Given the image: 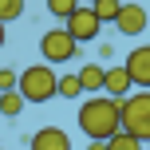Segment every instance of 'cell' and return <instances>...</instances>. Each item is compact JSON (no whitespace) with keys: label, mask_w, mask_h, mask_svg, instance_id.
Instances as JSON below:
<instances>
[{"label":"cell","mask_w":150,"mask_h":150,"mask_svg":"<svg viewBox=\"0 0 150 150\" xmlns=\"http://www.w3.org/2000/svg\"><path fill=\"white\" fill-rule=\"evenodd\" d=\"M111 55H115V47H111V44H107V40H103V44H99V59L107 63V59H111Z\"/></svg>","instance_id":"obj_18"},{"label":"cell","mask_w":150,"mask_h":150,"mask_svg":"<svg viewBox=\"0 0 150 150\" xmlns=\"http://www.w3.org/2000/svg\"><path fill=\"white\" fill-rule=\"evenodd\" d=\"M130 87H134V83H130V71L122 67V63H115V67H107L103 91H107L111 99H127V95H130Z\"/></svg>","instance_id":"obj_9"},{"label":"cell","mask_w":150,"mask_h":150,"mask_svg":"<svg viewBox=\"0 0 150 150\" xmlns=\"http://www.w3.org/2000/svg\"><path fill=\"white\" fill-rule=\"evenodd\" d=\"M24 16V0H0V24H12Z\"/></svg>","instance_id":"obj_15"},{"label":"cell","mask_w":150,"mask_h":150,"mask_svg":"<svg viewBox=\"0 0 150 150\" xmlns=\"http://www.w3.org/2000/svg\"><path fill=\"white\" fill-rule=\"evenodd\" d=\"M146 142H138L134 134H127V130H119L115 138H107V150H142Z\"/></svg>","instance_id":"obj_14"},{"label":"cell","mask_w":150,"mask_h":150,"mask_svg":"<svg viewBox=\"0 0 150 150\" xmlns=\"http://www.w3.org/2000/svg\"><path fill=\"white\" fill-rule=\"evenodd\" d=\"M79 130L87 134V142H107L122 130V111L119 99L111 95H91L87 103L79 107Z\"/></svg>","instance_id":"obj_1"},{"label":"cell","mask_w":150,"mask_h":150,"mask_svg":"<svg viewBox=\"0 0 150 150\" xmlns=\"http://www.w3.org/2000/svg\"><path fill=\"white\" fill-rule=\"evenodd\" d=\"M75 8H79V0H47V12H52L55 20H67Z\"/></svg>","instance_id":"obj_16"},{"label":"cell","mask_w":150,"mask_h":150,"mask_svg":"<svg viewBox=\"0 0 150 150\" xmlns=\"http://www.w3.org/2000/svg\"><path fill=\"white\" fill-rule=\"evenodd\" d=\"M87 150H107V142H87Z\"/></svg>","instance_id":"obj_19"},{"label":"cell","mask_w":150,"mask_h":150,"mask_svg":"<svg viewBox=\"0 0 150 150\" xmlns=\"http://www.w3.org/2000/svg\"><path fill=\"white\" fill-rule=\"evenodd\" d=\"M55 87H59V75L52 71V63H32V67H24L20 83H16V91H20L28 103H47V99H55Z\"/></svg>","instance_id":"obj_2"},{"label":"cell","mask_w":150,"mask_h":150,"mask_svg":"<svg viewBox=\"0 0 150 150\" xmlns=\"http://www.w3.org/2000/svg\"><path fill=\"white\" fill-rule=\"evenodd\" d=\"M122 67L130 71V83H134L138 91H150V44H138L134 52L127 55Z\"/></svg>","instance_id":"obj_7"},{"label":"cell","mask_w":150,"mask_h":150,"mask_svg":"<svg viewBox=\"0 0 150 150\" xmlns=\"http://www.w3.org/2000/svg\"><path fill=\"white\" fill-rule=\"evenodd\" d=\"M63 28H67L71 36L79 40V44H91V40H95L99 32H103V20H99V16L91 12V4H87V8L79 4V8H75V12L67 16V20H63Z\"/></svg>","instance_id":"obj_6"},{"label":"cell","mask_w":150,"mask_h":150,"mask_svg":"<svg viewBox=\"0 0 150 150\" xmlns=\"http://www.w3.org/2000/svg\"><path fill=\"white\" fill-rule=\"evenodd\" d=\"M28 107V99L20 91H0V115L4 119H20V111Z\"/></svg>","instance_id":"obj_11"},{"label":"cell","mask_w":150,"mask_h":150,"mask_svg":"<svg viewBox=\"0 0 150 150\" xmlns=\"http://www.w3.org/2000/svg\"><path fill=\"white\" fill-rule=\"evenodd\" d=\"M115 28L119 36H138V32L150 28V12L142 8V0H122L119 16H115Z\"/></svg>","instance_id":"obj_5"},{"label":"cell","mask_w":150,"mask_h":150,"mask_svg":"<svg viewBox=\"0 0 150 150\" xmlns=\"http://www.w3.org/2000/svg\"><path fill=\"white\" fill-rule=\"evenodd\" d=\"M40 55H44V63H71V59H79V40L63 24L59 28H47L40 36Z\"/></svg>","instance_id":"obj_4"},{"label":"cell","mask_w":150,"mask_h":150,"mask_svg":"<svg viewBox=\"0 0 150 150\" xmlns=\"http://www.w3.org/2000/svg\"><path fill=\"white\" fill-rule=\"evenodd\" d=\"M75 75H79V83H83V95H99V91H103V79H107V67L103 63H83Z\"/></svg>","instance_id":"obj_10"},{"label":"cell","mask_w":150,"mask_h":150,"mask_svg":"<svg viewBox=\"0 0 150 150\" xmlns=\"http://www.w3.org/2000/svg\"><path fill=\"white\" fill-rule=\"evenodd\" d=\"M119 8H122V0H91V12H95L103 24H115Z\"/></svg>","instance_id":"obj_12"},{"label":"cell","mask_w":150,"mask_h":150,"mask_svg":"<svg viewBox=\"0 0 150 150\" xmlns=\"http://www.w3.org/2000/svg\"><path fill=\"white\" fill-rule=\"evenodd\" d=\"M79 95H83V83H79V75H59L55 99H79Z\"/></svg>","instance_id":"obj_13"},{"label":"cell","mask_w":150,"mask_h":150,"mask_svg":"<svg viewBox=\"0 0 150 150\" xmlns=\"http://www.w3.org/2000/svg\"><path fill=\"white\" fill-rule=\"evenodd\" d=\"M119 111H122V130L134 134L138 142H150V91L119 99Z\"/></svg>","instance_id":"obj_3"},{"label":"cell","mask_w":150,"mask_h":150,"mask_svg":"<svg viewBox=\"0 0 150 150\" xmlns=\"http://www.w3.org/2000/svg\"><path fill=\"white\" fill-rule=\"evenodd\" d=\"M16 83H20V75L12 67H0V91H16Z\"/></svg>","instance_id":"obj_17"},{"label":"cell","mask_w":150,"mask_h":150,"mask_svg":"<svg viewBox=\"0 0 150 150\" xmlns=\"http://www.w3.org/2000/svg\"><path fill=\"white\" fill-rule=\"evenodd\" d=\"M4 28H8V24H0V47H4Z\"/></svg>","instance_id":"obj_20"},{"label":"cell","mask_w":150,"mask_h":150,"mask_svg":"<svg viewBox=\"0 0 150 150\" xmlns=\"http://www.w3.org/2000/svg\"><path fill=\"white\" fill-rule=\"evenodd\" d=\"M0 150H4V146H0Z\"/></svg>","instance_id":"obj_21"},{"label":"cell","mask_w":150,"mask_h":150,"mask_svg":"<svg viewBox=\"0 0 150 150\" xmlns=\"http://www.w3.org/2000/svg\"><path fill=\"white\" fill-rule=\"evenodd\" d=\"M28 150H71V138L63 127H40L28 138Z\"/></svg>","instance_id":"obj_8"}]
</instances>
